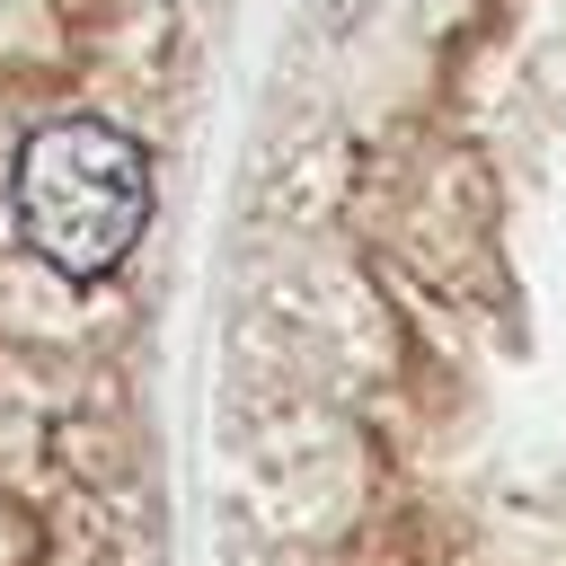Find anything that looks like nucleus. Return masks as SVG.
I'll return each mask as SVG.
<instances>
[{"mask_svg": "<svg viewBox=\"0 0 566 566\" xmlns=\"http://www.w3.org/2000/svg\"><path fill=\"white\" fill-rule=\"evenodd\" d=\"M150 221V159L133 133L71 115L18 150V230L62 283H106Z\"/></svg>", "mask_w": 566, "mask_h": 566, "instance_id": "obj_1", "label": "nucleus"}]
</instances>
